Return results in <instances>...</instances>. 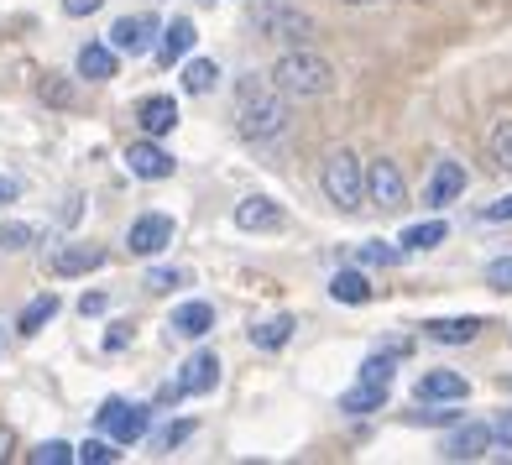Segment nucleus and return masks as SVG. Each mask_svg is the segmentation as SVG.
I'll list each match as a JSON object with an SVG mask.
<instances>
[{
    "label": "nucleus",
    "instance_id": "1a4fd4ad",
    "mask_svg": "<svg viewBox=\"0 0 512 465\" xmlns=\"http://www.w3.org/2000/svg\"><path fill=\"white\" fill-rule=\"evenodd\" d=\"M173 236H178V225L168 215H142V220H131V230H126V251L131 257H157Z\"/></svg>",
    "mask_w": 512,
    "mask_h": 465
},
{
    "label": "nucleus",
    "instance_id": "2eb2a0df",
    "mask_svg": "<svg viewBox=\"0 0 512 465\" xmlns=\"http://www.w3.org/2000/svg\"><path fill=\"white\" fill-rule=\"evenodd\" d=\"M136 126H142L147 136H168L178 126V100L173 95H147L142 105H136Z\"/></svg>",
    "mask_w": 512,
    "mask_h": 465
},
{
    "label": "nucleus",
    "instance_id": "cd10ccee",
    "mask_svg": "<svg viewBox=\"0 0 512 465\" xmlns=\"http://www.w3.org/2000/svg\"><path fill=\"white\" fill-rule=\"evenodd\" d=\"M486 152H492V162L502 173H512V121H497L492 136H486Z\"/></svg>",
    "mask_w": 512,
    "mask_h": 465
},
{
    "label": "nucleus",
    "instance_id": "5701e85b",
    "mask_svg": "<svg viewBox=\"0 0 512 465\" xmlns=\"http://www.w3.org/2000/svg\"><path fill=\"white\" fill-rule=\"evenodd\" d=\"M340 408L345 413H377V408H387V387L382 382H356L351 392H340Z\"/></svg>",
    "mask_w": 512,
    "mask_h": 465
},
{
    "label": "nucleus",
    "instance_id": "ea45409f",
    "mask_svg": "<svg viewBox=\"0 0 512 465\" xmlns=\"http://www.w3.org/2000/svg\"><path fill=\"white\" fill-rule=\"evenodd\" d=\"M492 439H497V445H507V450H512V413H502L497 424H492Z\"/></svg>",
    "mask_w": 512,
    "mask_h": 465
},
{
    "label": "nucleus",
    "instance_id": "c85d7f7f",
    "mask_svg": "<svg viewBox=\"0 0 512 465\" xmlns=\"http://www.w3.org/2000/svg\"><path fill=\"white\" fill-rule=\"evenodd\" d=\"M74 460L79 465H115V460H121V450H115L110 439H84V445L74 450Z\"/></svg>",
    "mask_w": 512,
    "mask_h": 465
},
{
    "label": "nucleus",
    "instance_id": "4be33fe9",
    "mask_svg": "<svg viewBox=\"0 0 512 465\" xmlns=\"http://www.w3.org/2000/svg\"><path fill=\"white\" fill-rule=\"evenodd\" d=\"M330 298H335V304L361 309V304H371V283H366L361 272H335L330 277Z\"/></svg>",
    "mask_w": 512,
    "mask_h": 465
},
{
    "label": "nucleus",
    "instance_id": "e433bc0d",
    "mask_svg": "<svg viewBox=\"0 0 512 465\" xmlns=\"http://www.w3.org/2000/svg\"><path fill=\"white\" fill-rule=\"evenodd\" d=\"M455 418H460V408H424L418 424H455Z\"/></svg>",
    "mask_w": 512,
    "mask_h": 465
},
{
    "label": "nucleus",
    "instance_id": "c756f323",
    "mask_svg": "<svg viewBox=\"0 0 512 465\" xmlns=\"http://www.w3.org/2000/svg\"><path fill=\"white\" fill-rule=\"evenodd\" d=\"M189 434H194V418H178V424H168V429H157V434H152V450H157V455H168V450L183 445Z\"/></svg>",
    "mask_w": 512,
    "mask_h": 465
},
{
    "label": "nucleus",
    "instance_id": "f8f14e48",
    "mask_svg": "<svg viewBox=\"0 0 512 465\" xmlns=\"http://www.w3.org/2000/svg\"><path fill=\"white\" fill-rule=\"evenodd\" d=\"M465 392H471V382H465L460 371H424V377L413 382L418 403H460Z\"/></svg>",
    "mask_w": 512,
    "mask_h": 465
},
{
    "label": "nucleus",
    "instance_id": "c03bdc74",
    "mask_svg": "<svg viewBox=\"0 0 512 465\" xmlns=\"http://www.w3.org/2000/svg\"><path fill=\"white\" fill-rule=\"evenodd\" d=\"M345 6H377V0H345Z\"/></svg>",
    "mask_w": 512,
    "mask_h": 465
},
{
    "label": "nucleus",
    "instance_id": "9d476101",
    "mask_svg": "<svg viewBox=\"0 0 512 465\" xmlns=\"http://www.w3.org/2000/svg\"><path fill=\"white\" fill-rule=\"evenodd\" d=\"M497 439H492V424H476V418H465V424H455L450 434H445V460H481L486 450H492Z\"/></svg>",
    "mask_w": 512,
    "mask_h": 465
},
{
    "label": "nucleus",
    "instance_id": "58836bf2",
    "mask_svg": "<svg viewBox=\"0 0 512 465\" xmlns=\"http://www.w3.org/2000/svg\"><path fill=\"white\" fill-rule=\"evenodd\" d=\"M481 220H492V225H497V220H512V194L497 199V204H486V209H481Z\"/></svg>",
    "mask_w": 512,
    "mask_h": 465
},
{
    "label": "nucleus",
    "instance_id": "2f4dec72",
    "mask_svg": "<svg viewBox=\"0 0 512 465\" xmlns=\"http://www.w3.org/2000/svg\"><path fill=\"white\" fill-rule=\"evenodd\" d=\"M183 283H189V272H183V267H152L147 272V293H173Z\"/></svg>",
    "mask_w": 512,
    "mask_h": 465
},
{
    "label": "nucleus",
    "instance_id": "a878e982",
    "mask_svg": "<svg viewBox=\"0 0 512 465\" xmlns=\"http://www.w3.org/2000/svg\"><path fill=\"white\" fill-rule=\"evenodd\" d=\"M53 314H58V293H37L32 304L21 309V319H16V330H21V335H37V330H42V324H48Z\"/></svg>",
    "mask_w": 512,
    "mask_h": 465
},
{
    "label": "nucleus",
    "instance_id": "dca6fc26",
    "mask_svg": "<svg viewBox=\"0 0 512 465\" xmlns=\"http://www.w3.org/2000/svg\"><path fill=\"white\" fill-rule=\"evenodd\" d=\"M194 42H199L194 21H189V16H178V21H168V27H162V48H157V58L173 68V63H183V58L194 53Z\"/></svg>",
    "mask_w": 512,
    "mask_h": 465
},
{
    "label": "nucleus",
    "instance_id": "4468645a",
    "mask_svg": "<svg viewBox=\"0 0 512 465\" xmlns=\"http://www.w3.org/2000/svg\"><path fill=\"white\" fill-rule=\"evenodd\" d=\"M465 194V168L455 157H445L434 168V178H429V189H424V199H429V209H445V204H455Z\"/></svg>",
    "mask_w": 512,
    "mask_h": 465
},
{
    "label": "nucleus",
    "instance_id": "bb28decb",
    "mask_svg": "<svg viewBox=\"0 0 512 465\" xmlns=\"http://www.w3.org/2000/svg\"><path fill=\"white\" fill-rule=\"evenodd\" d=\"M398 351H377V356H366L361 361V382H382V387H392V377H398Z\"/></svg>",
    "mask_w": 512,
    "mask_h": 465
},
{
    "label": "nucleus",
    "instance_id": "72a5a7b5",
    "mask_svg": "<svg viewBox=\"0 0 512 465\" xmlns=\"http://www.w3.org/2000/svg\"><path fill=\"white\" fill-rule=\"evenodd\" d=\"M398 257H403V246H382V241H366V246H361V262H366V267H392Z\"/></svg>",
    "mask_w": 512,
    "mask_h": 465
},
{
    "label": "nucleus",
    "instance_id": "423d86ee",
    "mask_svg": "<svg viewBox=\"0 0 512 465\" xmlns=\"http://www.w3.org/2000/svg\"><path fill=\"white\" fill-rule=\"evenodd\" d=\"M157 32H162V21H157L152 11L121 16V21L110 27V48H115V53H126V58H142V53H152Z\"/></svg>",
    "mask_w": 512,
    "mask_h": 465
},
{
    "label": "nucleus",
    "instance_id": "f03ea898",
    "mask_svg": "<svg viewBox=\"0 0 512 465\" xmlns=\"http://www.w3.org/2000/svg\"><path fill=\"white\" fill-rule=\"evenodd\" d=\"M293 100L277 95V89H262L256 79L241 84V105H236V131L246 136V142H277V136L288 131L293 121Z\"/></svg>",
    "mask_w": 512,
    "mask_h": 465
},
{
    "label": "nucleus",
    "instance_id": "f704fd0d",
    "mask_svg": "<svg viewBox=\"0 0 512 465\" xmlns=\"http://www.w3.org/2000/svg\"><path fill=\"white\" fill-rule=\"evenodd\" d=\"M37 95L48 100V105H74V89H68L63 79H42V84H37Z\"/></svg>",
    "mask_w": 512,
    "mask_h": 465
},
{
    "label": "nucleus",
    "instance_id": "393cba45",
    "mask_svg": "<svg viewBox=\"0 0 512 465\" xmlns=\"http://www.w3.org/2000/svg\"><path fill=\"white\" fill-rule=\"evenodd\" d=\"M215 84H220V63L215 58H189L183 63V89H189V95H209Z\"/></svg>",
    "mask_w": 512,
    "mask_h": 465
},
{
    "label": "nucleus",
    "instance_id": "4c0bfd02",
    "mask_svg": "<svg viewBox=\"0 0 512 465\" xmlns=\"http://www.w3.org/2000/svg\"><path fill=\"white\" fill-rule=\"evenodd\" d=\"M105 0H63V16H95Z\"/></svg>",
    "mask_w": 512,
    "mask_h": 465
},
{
    "label": "nucleus",
    "instance_id": "79ce46f5",
    "mask_svg": "<svg viewBox=\"0 0 512 465\" xmlns=\"http://www.w3.org/2000/svg\"><path fill=\"white\" fill-rule=\"evenodd\" d=\"M16 194H21V183L16 178H0V204H11Z\"/></svg>",
    "mask_w": 512,
    "mask_h": 465
},
{
    "label": "nucleus",
    "instance_id": "a19ab883",
    "mask_svg": "<svg viewBox=\"0 0 512 465\" xmlns=\"http://www.w3.org/2000/svg\"><path fill=\"white\" fill-rule=\"evenodd\" d=\"M79 314L89 319V314H105V293H84L79 298Z\"/></svg>",
    "mask_w": 512,
    "mask_h": 465
},
{
    "label": "nucleus",
    "instance_id": "412c9836",
    "mask_svg": "<svg viewBox=\"0 0 512 465\" xmlns=\"http://www.w3.org/2000/svg\"><path fill=\"white\" fill-rule=\"evenodd\" d=\"M293 314H272L267 324H256V330H251V345H256V351H283V345L293 340Z\"/></svg>",
    "mask_w": 512,
    "mask_h": 465
},
{
    "label": "nucleus",
    "instance_id": "9b49d317",
    "mask_svg": "<svg viewBox=\"0 0 512 465\" xmlns=\"http://www.w3.org/2000/svg\"><path fill=\"white\" fill-rule=\"evenodd\" d=\"M126 168H131V178H142V183H162V178H173V152H162L157 136H152V142H136L126 152Z\"/></svg>",
    "mask_w": 512,
    "mask_h": 465
},
{
    "label": "nucleus",
    "instance_id": "7c9ffc66",
    "mask_svg": "<svg viewBox=\"0 0 512 465\" xmlns=\"http://www.w3.org/2000/svg\"><path fill=\"white\" fill-rule=\"evenodd\" d=\"M27 460L32 465H68V460H74V445H63V439H42Z\"/></svg>",
    "mask_w": 512,
    "mask_h": 465
},
{
    "label": "nucleus",
    "instance_id": "7ed1b4c3",
    "mask_svg": "<svg viewBox=\"0 0 512 465\" xmlns=\"http://www.w3.org/2000/svg\"><path fill=\"white\" fill-rule=\"evenodd\" d=\"M319 189L324 199H330L340 215H356V209L366 204V168H361V157L356 152H330L324 157V173H319Z\"/></svg>",
    "mask_w": 512,
    "mask_h": 465
},
{
    "label": "nucleus",
    "instance_id": "a18cd8bd",
    "mask_svg": "<svg viewBox=\"0 0 512 465\" xmlns=\"http://www.w3.org/2000/svg\"><path fill=\"white\" fill-rule=\"evenodd\" d=\"M507 387H512V382H507Z\"/></svg>",
    "mask_w": 512,
    "mask_h": 465
},
{
    "label": "nucleus",
    "instance_id": "b1692460",
    "mask_svg": "<svg viewBox=\"0 0 512 465\" xmlns=\"http://www.w3.org/2000/svg\"><path fill=\"white\" fill-rule=\"evenodd\" d=\"M445 236H450L445 220H424V225H408L403 236H398V246H403V251H434Z\"/></svg>",
    "mask_w": 512,
    "mask_h": 465
},
{
    "label": "nucleus",
    "instance_id": "c9c22d12",
    "mask_svg": "<svg viewBox=\"0 0 512 465\" xmlns=\"http://www.w3.org/2000/svg\"><path fill=\"white\" fill-rule=\"evenodd\" d=\"M486 283H492V288H502V293H507V288H512V257H497L492 267H486Z\"/></svg>",
    "mask_w": 512,
    "mask_h": 465
},
{
    "label": "nucleus",
    "instance_id": "6ab92c4d",
    "mask_svg": "<svg viewBox=\"0 0 512 465\" xmlns=\"http://www.w3.org/2000/svg\"><path fill=\"white\" fill-rule=\"evenodd\" d=\"M209 330H215V309H209V304H183L168 319V335H183V340H199Z\"/></svg>",
    "mask_w": 512,
    "mask_h": 465
},
{
    "label": "nucleus",
    "instance_id": "37998d69",
    "mask_svg": "<svg viewBox=\"0 0 512 465\" xmlns=\"http://www.w3.org/2000/svg\"><path fill=\"white\" fill-rule=\"evenodd\" d=\"M11 445H16V439H11V429H6V424H0V465H6V460H11Z\"/></svg>",
    "mask_w": 512,
    "mask_h": 465
},
{
    "label": "nucleus",
    "instance_id": "6e6552de",
    "mask_svg": "<svg viewBox=\"0 0 512 465\" xmlns=\"http://www.w3.org/2000/svg\"><path fill=\"white\" fill-rule=\"evenodd\" d=\"M220 382V356L215 351H194L189 361H183L178 382L168 387V398H199V392H215Z\"/></svg>",
    "mask_w": 512,
    "mask_h": 465
},
{
    "label": "nucleus",
    "instance_id": "a211bd4d",
    "mask_svg": "<svg viewBox=\"0 0 512 465\" xmlns=\"http://www.w3.org/2000/svg\"><path fill=\"white\" fill-rule=\"evenodd\" d=\"M79 79H89V84L115 79V48L110 42H84L79 48Z\"/></svg>",
    "mask_w": 512,
    "mask_h": 465
},
{
    "label": "nucleus",
    "instance_id": "f3484780",
    "mask_svg": "<svg viewBox=\"0 0 512 465\" xmlns=\"http://www.w3.org/2000/svg\"><path fill=\"white\" fill-rule=\"evenodd\" d=\"M236 225L241 230H283V209H277L267 194H251L236 204Z\"/></svg>",
    "mask_w": 512,
    "mask_h": 465
},
{
    "label": "nucleus",
    "instance_id": "20e7f679",
    "mask_svg": "<svg viewBox=\"0 0 512 465\" xmlns=\"http://www.w3.org/2000/svg\"><path fill=\"white\" fill-rule=\"evenodd\" d=\"M251 27H256V37L283 42V48H309L314 16H309V11H298V6H288V0H267V6H256Z\"/></svg>",
    "mask_w": 512,
    "mask_h": 465
},
{
    "label": "nucleus",
    "instance_id": "39448f33",
    "mask_svg": "<svg viewBox=\"0 0 512 465\" xmlns=\"http://www.w3.org/2000/svg\"><path fill=\"white\" fill-rule=\"evenodd\" d=\"M95 418H100V429H110L115 445H136V439L147 434V424H152V408L126 403V398H105Z\"/></svg>",
    "mask_w": 512,
    "mask_h": 465
},
{
    "label": "nucleus",
    "instance_id": "ddd939ff",
    "mask_svg": "<svg viewBox=\"0 0 512 465\" xmlns=\"http://www.w3.org/2000/svg\"><path fill=\"white\" fill-rule=\"evenodd\" d=\"M58 277H84V272H95V267H105V251L100 246H89V241H68V246H58L53 251V262H48Z\"/></svg>",
    "mask_w": 512,
    "mask_h": 465
},
{
    "label": "nucleus",
    "instance_id": "473e14b6",
    "mask_svg": "<svg viewBox=\"0 0 512 465\" xmlns=\"http://www.w3.org/2000/svg\"><path fill=\"white\" fill-rule=\"evenodd\" d=\"M32 241H37V230H32V225H21V220L0 225V251H27Z\"/></svg>",
    "mask_w": 512,
    "mask_h": 465
},
{
    "label": "nucleus",
    "instance_id": "0eeeda50",
    "mask_svg": "<svg viewBox=\"0 0 512 465\" xmlns=\"http://www.w3.org/2000/svg\"><path fill=\"white\" fill-rule=\"evenodd\" d=\"M366 199L377 209H403L408 204V183H403V173H398V162H392V157H377L366 168Z\"/></svg>",
    "mask_w": 512,
    "mask_h": 465
},
{
    "label": "nucleus",
    "instance_id": "f257e3e1",
    "mask_svg": "<svg viewBox=\"0 0 512 465\" xmlns=\"http://www.w3.org/2000/svg\"><path fill=\"white\" fill-rule=\"evenodd\" d=\"M272 89L288 95L293 105L298 100H319V95L335 89V63L324 53H314V48H288L283 58H277V68H272Z\"/></svg>",
    "mask_w": 512,
    "mask_h": 465
},
{
    "label": "nucleus",
    "instance_id": "aec40b11",
    "mask_svg": "<svg viewBox=\"0 0 512 465\" xmlns=\"http://www.w3.org/2000/svg\"><path fill=\"white\" fill-rule=\"evenodd\" d=\"M481 324H486V319H476V314H465V319H429V340H439V345H465V340L481 335Z\"/></svg>",
    "mask_w": 512,
    "mask_h": 465
}]
</instances>
